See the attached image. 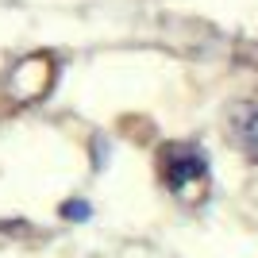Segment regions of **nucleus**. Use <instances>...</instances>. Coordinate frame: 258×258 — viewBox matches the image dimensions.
<instances>
[{"mask_svg": "<svg viewBox=\"0 0 258 258\" xmlns=\"http://www.w3.org/2000/svg\"><path fill=\"white\" fill-rule=\"evenodd\" d=\"M162 173H166V181H170L173 189H181L185 181L205 177V154L197 151V147H166V154H162Z\"/></svg>", "mask_w": 258, "mask_h": 258, "instance_id": "1", "label": "nucleus"}, {"mask_svg": "<svg viewBox=\"0 0 258 258\" xmlns=\"http://www.w3.org/2000/svg\"><path fill=\"white\" fill-rule=\"evenodd\" d=\"M235 131H239V139H243V147L250 154H258V108L254 104L235 112Z\"/></svg>", "mask_w": 258, "mask_h": 258, "instance_id": "2", "label": "nucleus"}, {"mask_svg": "<svg viewBox=\"0 0 258 258\" xmlns=\"http://www.w3.org/2000/svg\"><path fill=\"white\" fill-rule=\"evenodd\" d=\"M66 216H70V220H85V216H89V205H81V201H70V205H66Z\"/></svg>", "mask_w": 258, "mask_h": 258, "instance_id": "3", "label": "nucleus"}]
</instances>
